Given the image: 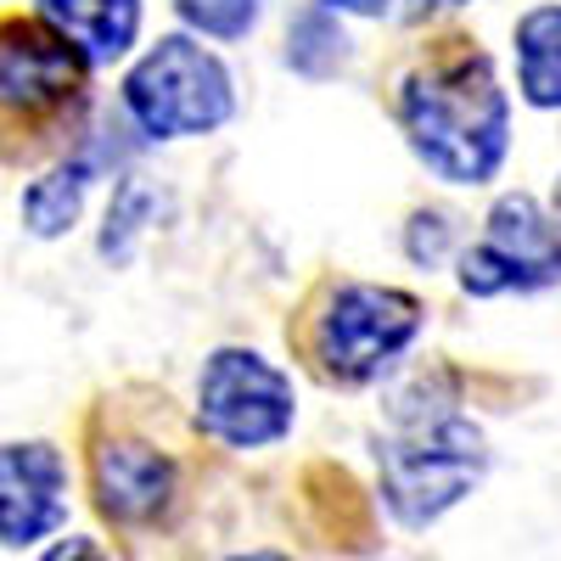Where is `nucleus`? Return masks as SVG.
<instances>
[{"label": "nucleus", "instance_id": "0eeeda50", "mask_svg": "<svg viewBox=\"0 0 561 561\" xmlns=\"http://www.w3.org/2000/svg\"><path fill=\"white\" fill-rule=\"evenodd\" d=\"M556 280H561V225L528 192H505L489 208L483 242L460 253V287L472 298H500V293H539Z\"/></svg>", "mask_w": 561, "mask_h": 561}, {"label": "nucleus", "instance_id": "20e7f679", "mask_svg": "<svg viewBox=\"0 0 561 561\" xmlns=\"http://www.w3.org/2000/svg\"><path fill=\"white\" fill-rule=\"evenodd\" d=\"M124 113L152 140L214 135L237 113V90L208 45H197L192 34H169L124 73Z\"/></svg>", "mask_w": 561, "mask_h": 561}, {"label": "nucleus", "instance_id": "aec40b11", "mask_svg": "<svg viewBox=\"0 0 561 561\" xmlns=\"http://www.w3.org/2000/svg\"><path fill=\"white\" fill-rule=\"evenodd\" d=\"M225 561H293V556H280V550H242V556H225Z\"/></svg>", "mask_w": 561, "mask_h": 561}, {"label": "nucleus", "instance_id": "dca6fc26", "mask_svg": "<svg viewBox=\"0 0 561 561\" xmlns=\"http://www.w3.org/2000/svg\"><path fill=\"white\" fill-rule=\"evenodd\" d=\"M404 248H410V259H415V264H438V259H444V248H449V219H444V214H415V219H410Z\"/></svg>", "mask_w": 561, "mask_h": 561}, {"label": "nucleus", "instance_id": "9b49d317", "mask_svg": "<svg viewBox=\"0 0 561 561\" xmlns=\"http://www.w3.org/2000/svg\"><path fill=\"white\" fill-rule=\"evenodd\" d=\"M517 90L539 113L561 107V7H534L517 18Z\"/></svg>", "mask_w": 561, "mask_h": 561}, {"label": "nucleus", "instance_id": "f8f14e48", "mask_svg": "<svg viewBox=\"0 0 561 561\" xmlns=\"http://www.w3.org/2000/svg\"><path fill=\"white\" fill-rule=\"evenodd\" d=\"M90 180H96V158L90 152H73V158H62L57 169H45L28 192H23V225L34 230V237H62V230L79 219V208H84V192H90Z\"/></svg>", "mask_w": 561, "mask_h": 561}, {"label": "nucleus", "instance_id": "4468645a", "mask_svg": "<svg viewBox=\"0 0 561 561\" xmlns=\"http://www.w3.org/2000/svg\"><path fill=\"white\" fill-rule=\"evenodd\" d=\"M147 219H158V192L140 174H124L113 185V203H107V230H102V259L124 264L135 237L147 230Z\"/></svg>", "mask_w": 561, "mask_h": 561}, {"label": "nucleus", "instance_id": "1a4fd4ad", "mask_svg": "<svg viewBox=\"0 0 561 561\" xmlns=\"http://www.w3.org/2000/svg\"><path fill=\"white\" fill-rule=\"evenodd\" d=\"M90 483H96L102 517H113L124 528H140V523H158L174 505L180 472H174V460L147 438H102L96 449H90Z\"/></svg>", "mask_w": 561, "mask_h": 561}, {"label": "nucleus", "instance_id": "f3484780", "mask_svg": "<svg viewBox=\"0 0 561 561\" xmlns=\"http://www.w3.org/2000/svg\"><path fill=\"white\" fill-rule=\"evenodd\" d=\"M39 561H107V550H102L96 539H84V534H73V539H57V545L45 550Z\"/></svg>", "mask_w": 561, "mask_h": 561}, {"label": "nucleus", "instance_id": "ddd939ff", "mask_svg": "<svg viewBox=\"0 0 561 561\" xmlns=\"http://www.w3.org/2000/svg\"><path fill=\"white\" fill-rule=\"evenodd\" d=\"M343 62H348L343 18H337V12H325V7L298 12L293 28H287V68L304 73V79H332Z\"/></svg>", "mask_w": 561, "mask_h": 561}, {"label": "nucleus", "instance_id": "2eb2a0df", "mask_svg": "<svg viewBox=\"0 0 561 561\" xmlns=\"http://www.w3.org/2000/svg\"><path fill=\"white\" fill-rule=\"evenodd\" d=\"M174 18L203 39H248L264 18V0H174Z\"/></svg>", "mask_w": 561, "mask_h": 561}, {"label": "nucleus", "instance_id": "a211bd4d", "mask_svg": "<svg viewBox=\"0 0 561 561\" xmlns=\"http://www.w3.org/2000/svg\"><path fill=\"white\" fill-rule=\"evenodd\" d=\"M314 7H325V12H337V18H382L393 0H314Z\"/></svg>", "mask_w": 561, "mask_h": 561}, {"label": "nucleus", "instance_id": "6e6552de", "mask_svg": "<svg viewBox=\"0 0 561 561\" xmlns=\"http://www.w3.org/2000/svg\"><path fill=\"white\" fill-rule=\"evenodd\" d=\"M68 523V460L57 444H0V545L28 550Z\"/></svg>", "mask_w": 561, "mask_h": 561}, {"label": "nucleus", "instance_id": "7ed1b4c3", "mask_svg": "<svg viewBox=\"0 0 561 561\" xmlns=\"http://www.w3.org/2000/svg\"><path fill=\"white\" fill-rule=\"evenodd\" d=\"M90 62L39 18H0V152H23L73 118Z\"/></svg>", "mask_w": 561, "mask_h": 561}, {"label": "nucleus", "instance_id": "39448f33", "mask_svg": "<svg viewBox=\"0 0 561 561\" xmlns=\"http://www.w3.org/2000/svg\"><path fill=\"white\" fill-rule=\"evenodd\" d=\"M421 320V298L399 293V287H377V280H337L325 293L314 332H309V354L320 365L325 382L343 388H365L415 343Z\"/></svg>", "mask_w": 561, "mask_h": 561}, {"label": "nucleus", "instance_id": "f257e3e1", "mask_svg": "<svg viewBox=\"0 0 561 561\" xmlns=\"http://www.w3.org/2000/svg\"><path fill=\"white\" fill-rule=\"evenodd\" d=\"M399 124L410 152L449 185L494 180L511 152V102L494 79L489 51L466 39H455L449 51H433L404 79Z\"/></svg>", "mask_w": 561, "mask_h": 561}, {"label": "nucleus", "instance_id": "6ab92c4d", "mask_svg": "<svg viewBox=\"0 0 561 561\" xmlns=\"http://www.w3.org/2000/svg\"><path fill=\"white\" fill-rule=\"evenodd\" d=\"M455 7H466V0H404V18H410V23H421V18H433V12H455Z\"/></svg>", "mask_w": 561, "mask_h": 561}, {"label": "nucleus", "instance_id": "423d86ee", "mask_svg": "<svg viewBox=\"0 0 561 561\" xmlns=\"http://www.w3.org/2000/svg\"><path fill=\"white\" fill-rule=\"evenodd\" d=\"M298 393L259 348H214L197 377V421L225 449H270L293 433Z\"/></svg>", "mask_w": 561, "mask_h": 561}, {"label": "nucleus", "instance_id": "f03ea898", "mask_svg": "<svg viewBox=\"0 0 561 561\" xmlns=\"http://www.w3.org/2000/svg\"><path fill=\"white\" fill-rule=\"evenodd\" d=\"M489 472V444L449 399H393V427L377 438V489L399 528H433Z\"/></svg>", "mask_w": 561, "mask_h": 561}, {"label": "nucleus", "instance_id": "9d476101", "mask_svg": "<svg viewBox=\"0 0 561 561\" xmlns=\"http://www.w3.org/2000/svg\"><path fill=\"white\" fill-rule=\"evenodd\" d=\"M34 18L51 23L90 68L129 57L140 34V0H34Z\"/></svg>", "mask_w": 561, "mask_h": 561}]
</instances>
